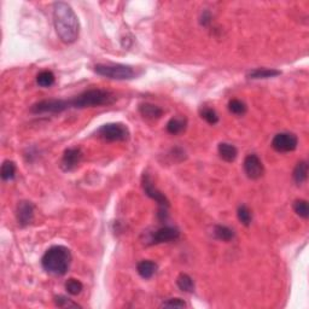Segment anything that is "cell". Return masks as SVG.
Wrapping results in <instances>:
<instances>
[{
	"instance_id": "cell-1",
	"label": "cell",
	"mask_w": 309,
	"mask_h": 309,
	"mask_svg": "<svg viewBox=\"0 0 309 309\" xmlns=\"http://www.w3.org/2000/svg\"><path fill=\"white\" fill-rule=\"evenodd\" d=\"M116 100L113 92L102 89L87 90L74 97L73 99H45L33 104L31 113L33 114H57L68 109H85L95 106L110 105Z\"/></svg>"
},
{
	"instance_id": "cell-2",
	"label": "cell",
	"mask_w": 309,
	"mask_h": 309,
	"mask_svg": "<svg viewBox=\"0 0 309 309\" xmlns=\"http://www.w3.org/2000/svg\"><path fill=\"white\" fill-rule=\"evenodd\" d=\"M53 25L58 38L64 44H73L79 38V18L68 2L58 1L53 4Z\"/></svg>"
},
{
	"instance_id": "cell-3",
	"label": "cell",
	"mask_w": 309,
	"mask_h": 309,
	"mask_svg": "<svg viewBox=\"0 0 309 309\" xmlns=\"http://www.w3.org/2000/svg\"><path fill=\"white\" fill-rule=\"evenodd\" d=\"M71 252L64 245H53L46 250L41 258V266L46 273L62 277L70 268Z\"/></svg>"
},
{
	"instance_id": "cell-4",
	"label": "cell",
	"mask_w": 309,
	"mask_h": 309,
	"mask_svg": "<svg viewBox=\"0 0 309 309\" xmlns=\"http://www.w3.org/2000/svg\"><path fill=\"white\" fill-rule=\"evenodd\" d=\"M142 186L144 192L151 199L156 201L157 206H158V213H157V217L159 221H164L168 217V209H169L170 203L168 198L162 193L156 186L154 185V181L150 178V175L144 173L142 179Z\"/></svg>"
},
{
	"instance_id": "cell-5",
	"label": "cell",
	"mask_w": 309,
	"mask_h": 309,
	"mask_svg": "<svg viewBox=\"0 0 309 309\" xmlns=\"http://www.w3.org/2000/svg\"><path fill=\"white\" fill-rule=\"evenodd\" d=\"M95 135L108 143L127 142L130 138V132L126 124L113 122V124H106L99 127L95 132Z\"/></svg>"
},
{
	"instance_id": "cell-6",
	"label": "cell",
	"mask_w": 309,
	"mask_h": 309,
	"mask_svg": "<svg viewBox=\"0 0 309 309\" xmlns=\"http://www.w3.org/2000/svg\"><path fill=\"white\" fill-rule=\"evenodd\" d=\"M94 71L98 75L111 80H132L137 75L133 66L124 64H97L94 65Z\"/></svg>"
},
{
	"instance_id": "cell-7",
	"label": "cell",
	"mask_w": 309,
	"mask_h": 309,
	"mask_svg": "<svg viewBox=\"0 0 309 309\" xmlns=\"http://www.w3.org/2000/svg\"><path fill=\"white\" fill-rule=\"evenodd\" d=\"M298 145V138L294 133H278L274 135L273 140H272V148L277 151V153H291L297 149Z\"/></svg>"
},
{
	"instance_id": "cell-8",
	"label": "cell",
	"mask_w": 309,
	"mask_h": 309,
	"mask_svg": "<svg viewBox=\"0 0 309 309\" xmlns=\"http://www.w3.org/2000/svg\"><path fill=\"white\" fill-rule=\"evenodd\" d=\"M244 172L247 177L251 180H257L265 174V167L257 154H250L244 159Z\"/></svg>"
},
{
	"instance_id": "cell-9",
	"label": "cell",
	"mask_w": 309,
	"mask_h": 309,
	"mask_svg": "<svg viewBox=\"0 0 309 309\" xmlns=\"http://www.w3.org/2000/svg\"><path fill=\"white\" fill-rule=\"evenodd\" d=\"M82 157H84V154L80 148L66 149L63 154L62 161H61V167L64 172H71L79 166L80 162L82 161Z\"/></svg>"
},
{
	"instance_id": "cell-10",
	"label": "cell",
	"mask_w": 309,
	"mask_h": 309,
	"mask_svg": "<svg viewBox=\"0 0 309 309\" xmlns=\"http://www.w3.org/2000/svg\"><path fill=\"white\" fill-rule=\"evenodd\" d=\"M16 219L21 227H27L34 220V204L29 201H21L16 209Z\"/></svg>"
},
{
	"instance_id": "cell-11",
	"label": "cell",
	"mask_w": 309,
	"mask_h": 309,
	"mask_svg": "<svg viewBox=\"0 0 309 309\" xmlns=\"http://www.w3.org/2000/svg\"><path fill=\"white\" fill-rule=\"evenodd\" d=\"M180 237V232L178 228L170 227V226H164L157 230L151 237V244H162L169 243V242L177 241Z\"/></svg>"
},
{
	"instance_id": "cell-12",
	"label": "cell",
	"mask_w": 309,
	"mask_h": 309,
	"mask_svg": "<svg viewBox=\"0 0 309 309\" xmlns=\"http://www.w3.org/2000/svg\"><path fill=\"white\" fill-rule=\"evenodd\" d=\"M139 113L146 120H157L163 115V110L159 106L151 103H144L139 105Z\"/></svg>"
},
{
	"instance_id": "cell-13",
	"label": "cell",
	"mask_w": 309,
	"mask_h": 309,
	"mask_svg": "<svg viewBox=\"0 0 309 309\" xmlns=\"http://www.w3.org/2000/svg\"><path fill=\"white\" fill-rule=\"evenodd\" d=\"M217 151H219L221 158L225 162H228V163L236 161L237 156H238V150H237L236 146L228 143H220L217 146Z\"/></svg>"
},
{
	"instance_id": "cell-14",
	"label": "cell",
	"mask_w": 309,
	"mask_h": 309,
	"mask_svg": "<svg viewBox=\"0 0 309 309\" xmlns=\"http://www.w3.org/2000/svg\"><path fill=\"white\" fill-rule=\"evenodd\" d=\"M187 127V120L185 117H172L167 124V132L169 134L178 135L183 133Z\"/></svg>"
},
{
	"instance_id": "cell-15",
	"label": "cell",
	"mask_w": 309,
	"mask_h": 309,
	"mask_svg": "<svg viewBox=\"0 0 309 309\" xmlns=\"http://www.w3.org/2000/svg\"><path fill=\"white\" fill-rule=\"evenodd\" d=\"M138 274L142 277L143 279H150L154 276V273L157 272V265L154 261L150 260H144L140 261L137 266Z\"/></svg>"
},
{
	"instance_id": "cell-16",
	"label": "cell",
	"mask_w": 309,
	"mask_h": 309,
	"mask_svg": "<svg viewBox=\"0 0 309 309\" xmlns=\"http://www.w3.org/2000/svg\"><path fill=\"white\" fill-rule=\"evenodd\" d=\"M281 74L280 70H277V69H268V68H258L254 69V70L249 71L247 73V77L252 80H258V79H270V77H276L279 76Z\"/></svg>"
},
{
	"instance_id": "cell-17",
	"label": "cell",
	"mask_w": 309,
	"mask_h": 309,
	"mask_svg": "<svg viewBox=\"0 0 309 309\" xmlns=\"http://www.w3.org/2000/svg\"><path fill=\"white\" fill-rule=\"evenodd\" d=\"M295 183L297 185H302L308 179V163L307 161H300L295 167L294 173H292Z\"/></svg>"
},
{
	"instance_id": "cell-18",
	"label": "cell",
	"mask_w": 309,
	"mask_h": 309,
	"mask_svg": "<svg viewBox=\"0 0 309 309\" xmlns=\"http://www.w3.org/2000/svg\"><path fill=\"white\" fill-rule=\"evenodd\" d=\"M16 163L13 161H4V163L1 164V170H0V175H1V179L4 181H10L13 180L16 177Z\"/></svg>"
},
{
	"instance_id": "cell-19",
	"label": "cell",
	"mask_w": 309,
	"mask_h": 309,
	"mask_svg": "<svg viewBox=\"0 0 309 309\" xmlns=\"http://www.w3.org/2000/svg\"><path fill=\"white\" fill-rule=\"evenodd\" d=\"M177 285L181 291H184V292H188V294H191V292L194 291L193 279L186 273H181L178 276Z\"/></svg>"
},
{
	"instance_id": "cell-20",
	"label": "cell",
	"mask_w": 309,
	"mask_h": 309,
	"mask_svg": "<svg viewBox=\"0 0 309 309\" xmlns=\"http://www.w3.org/2000/svg\"><path fill=\"white\" fill-rule=\"evenodd\" d=\"M214 236H215V238L219 239V241L230 242L233 239L234 231L232 230V228L227 227V226L216 225L214 227Z\"/></svg>"
},
{
	"instance_id": "cell-21",
	"label": "cell",
	"mask_w": 309,
	"mask_h": 309,
	"mask_svg": "<svg viewBox=\"0 0 309 309\" xmlns=\"http://www.w3.org/2000/svg\"><path fill=\"white\" fill-rule=\"evenodd\" d=\"M56 81V76L52 71L50 70H42L40 71L36 76V82L40 87H44V89H47V87H51Z\"/></svg>"
},
{
	"instance_id": "cell-22",
	"label": "cell",
	"mask_w": 309,
	"mask_h": 309,
	"mask_svg": "<svg viewBox=\"0 0 309 309\" xmlns=\"http://www.w3.org/2000/svg\"><path fill=\"white\" fill-rule=\"evenodd\" d=\"M237 216H238L239 222H241L242 225H244L245 227H249V226L251 225V221H252L251 210L245 206V204H242V206L238 207V210H237Z\"/></svg>"
},
{
	"instance_id": "cell-23",
	"label": "cell",
	"mask_w": 309,
	"mask_h": 309,
	"mask_svg": "<svg viewBox=\"0 0 309 309\" xmlns=\"http://www.w3.org/2000/svg\"><path fill=\"white\" fill-rule=\"evenodd\" d=\"M228 110L230 113L233 114V115L237 116H243L245 113H247V104L239 99H231L228 102Z\"/></svg>"
},
{
	"instance_id": "cell-24",
	"label": "cell",
	"mask_w": 309,
	"mask_h": 309,
	"mask_svg": "<svg viewBox=\"0 0 309 309\" xmlns=\"http://www.w3.org/2000/svg\"><path fill=\"white\" fill-rule=\"evenodd\" d=\"M65 290L69 295H71V296H77V295L81 294V291L84 290V285H82L81 281L77 280V279L70 278L66 280Z\"/></svg>"
},
{
	"instance_id": "cell-25",
	"label": "cell",
	"mask_w": 309,
	"mask_h": 309,
	"mask_svg": "<svg viewBox=\"0 0 309 309\" xmlns=\"http://www.w3.org/2000/svg\"><path fill=\"white\" fill-rule=\"evenodd\" d=\"M295 213L302 219H308L309 217V208L308 202L306 199H297L294 202Z\"/></svg>"
},
{
	"instance_id": "cell-26",
	"label": "cell",
	"mask_w": 309,
	"mask_h": 309,
	"mask_svg": "<svg viewBox=\"0 0 309 309\" xmlns=\"http://www.w3.org/2000/svg\"><path fill=\"white\" fill-rule=\"evenodd\" d=\"M201 117L203 120H206L209 124H216L219 122V116H217L216 111L214 109H210V108H204L201 110Z\"/></svg>"
},
{
	"instance_id": "cell-27",
	"label": "cell",
	"mask_w": 309,
	"mask_h": 309,
	"mask_svg": "<svg viewBox=\"0 0 309 309\" xmlns=\"http://www.w3.org/2000/svg\"><path fill=\"white\" fill-rule=\"evenodd\" d=\"M55 305L60 308H81V306L69 300L68 297L62 296V295L55 297Z\"/></svg>"
},
{
	"instance_id": "cell-28",
	"label": "cell",
	"mask_w": 309,
	"mask_h": 309,
	"mask_svg": "<svg viewBox=\"0 0 309 309\" xmlns=\"http://www.w3.org/2000/svg\"><path fill=\"white\" fill-rule=\"evenodd\" d=\"M162 308H185L187 307V303L181 298H170V300L164 301L161 305Z\"/></svg>"
},
{
	"instance_id": "cell-29",
	"label": "cell",
	"mask_w": 309,
	"mask_h": 309,
	"mask_svg": "<svg viewBox=\"0 0 309 309\" xmlns=\"http://www.w3.org/2000/svg\"><path fill=\"white\" fill-rule=\"evenodd\" d=\"M210 20H212V16H210V13L209 12H204L203 13V16H202V21H201V23L203 26H208L210 23Z\"/></svg>"
}]
</instances>
